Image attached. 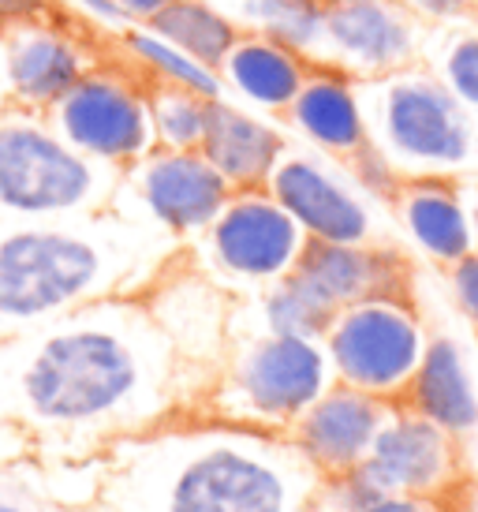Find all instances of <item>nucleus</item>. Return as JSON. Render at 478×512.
Instances as JSON below:
<instances>
[{
    "mask_svg": "<svg viewBox=\"0 0 478 512\" xmlns=\"http://www.w3.org/2000/svg\"><path fill=\"white\" fill-rule=\"evenodd\" d=\"M150 94V120H154V139L161 150H198L206 139L213 101L183 90V86L146 83Z\"/></svg>",
    "mask_w": 478,
    "mask_h": 512,
    "instance_id": "obj_26",
    "label": "nucleus"
},
{
    "mask_svg": "<svg viewBox=\"0 0 478 512\" xmlns=\"http://www.w3.org/2000/svg\"><path fill=\"white\" fill-rule=\"evenodd\" d=\"M404 408L419 412L456 441L478 434V382L464 344L449 333H430L426 356H422L408 393L400 400Z\"/></svg>",
    "mask_w": 478,
    "mask_h": 512,
    "instance_id": "obj_21",
    "label": "nucleus"
},
{
    "mask_svg": "<svg viewBox=\"0 0 478 512\" xmlns=\"http://www.w3.org/2000/svg\"><path fill=\"white\" fill-rule=\"evenodd\" d=\"M400 4L430 30L464 27V23H475L478 15V0H400Z\"/></svg>",
    "mask_w": 478,
    "mask_h": 512,
    "instance_id": "obj_29",
    "label": "nucleus"
},
{
    "mask_svg": "<svg viewBox=\"0 0 478 512\" xmlns=\"http://www.w3.org/2000/svg\"><path fill=\"white\" fill-rule=\"evenodd\" d=\"M0 512H86V505L60 490V475L34 456L0 464Z\"/></svg>",
    "mask_w": 478,
    "mask_h": 512,
    "instance_id": "obj_27",
    "label": "nucleus"
},
{
    "mask_svg": "<svg viewBox=\"0 0 478 512\" xmlns=\"http://www.w3.org/2000/svg\"><path fill=\"white\" fill-rule=\"evenodd\" d=\"M467 199H471V221H475V243H478V172L475 176H467Z\"/></svg>",
    "mask_w": 478,
    "mask_h": 512,
    "instance_id": "obj_36",
    "label": "nucleus"
},
{
    "mask_svg": "<svg viewBox=\"0 0 478 512\" xmlns=\"http://www.w3.org/2000/svg\"><path fill=\"white\" fill-rule=\"evenodd\" d=\"M232 199V187L202 157V150H161L146 154L120 176L116 206L150 221L180 243L202 240Z\"/></svg>",
    "mask_w": 478,
    "mask_h": 512,
    "instance_id": "obj_11",
    "label": "nucleus"
},
{
    "mask_svg": "<svg viewBox=\"0 0 478 512\" xmlns=\"http://www.w3.org/2000/svg\"><path fill=\"white\" fill-rule=\"evenodd\" d=\"M471 27H475V30H478V15H475V23H471Z\"/></svg>",
    "mask_w": 478,
    "mask_h": 512,
    "instance_id": "obj_38",
    "label": "nucleus"
},
{
    "mask_svg": "<svg viewBox=\"0 0 478 512\" xmlns=\"http://www.w3.org/2000/svg\"><path fill=\"white\" fill-rule=\"evenodd\" d=\"M325 479L273 430L180 415L101 456L105 512H314Z\"/></svg>",
    "mask_w": 478,
    "mask_h": 512,
    "instance_id": "obj_2",
    "label": "nucleus"
},
{
    "mask_svg": "<svg viewBox=\"0 0 478 512\" xmlns=\"http://www.w3.org/2000/svg\"><path fill=\"white\" fill-rule=\"evenodd\" d=\"M120 60H127L146 83L161 86H183L195 90L202 98H225V83L221 72H213L206 64H198L195 57H187L183 49H176L172 42H165L161 34H154L150 27H127L120 38H113Z\"/></svg>",
    "mask_w": 478,
    "mask_h": 512,
    "instance_id": "obj_22",
    "label": "nucleus"
},
{
    "mask_svg": "<svg viewBox=\"0 0 478 512\" xmlns=\"http://www.w3.org/2000/svg\"><path fill=\"white\" fill-rule=\"evenodd\" d=\"M333 378L325 344L266 329H232L225 363L202 397V419L288 434V427L322 397Z\"/></svg>",
    "mask_w": 478,
    "mask_h": 512,
    "instance_id": "obj_6",
    "label": "nucleus"
},
{
    "mask_svg": "<svg viewBox=\"0 0 478 512\" xmlns=\"http://www.w3.org/2000/svg\"><path fill=\"white\" fill-rule=\"evenodd\" d=\"M322 344L337 382L400 404L426 356L430 333L415 296H378L344 307Z\"/></svg>",
    "mask_w": 478,
    "mask_h": 512,
    "instance_id": "obj_7",
    "label": "nucleus"
},
{
    "mask_svg": "<svg viewBox=\"0 0 478 512\" xmlns=\"http://www.w3.org/2000/svg\"><path fill=\"white\" fill-rule=\"evenodd\" d=\"M180 243L124 206L0 225V341L109 296H142Z\"/></svg>",
    "mask_w": 478,
    "mask_h": 512,
    "instance_id": "obj_3",
    "label": "nucleus"
},
{
    "mask_svg": "<svg viewBox=\"0 0 478 512\" xmlns=\"http://www.w3.org/2000/svg\"><path fill=\"white\" fill-rule=\"evenodd\" d=\"M430 27L400 0H325V38L318 64H333L352 79H381L426 57Z\"/></svg>",
    "mask_w": 478,
    "mask_h": 512,
    "instance_id": "obj_14",
    "label": "nucleus"
},
{
    "mask_svg": "<svg viewBox=\"0 0 478 512\" xmlns=\"http://www.w3.org/2000/svg\"><path fill=\"white\" fill-rule=\"evenodd\" d=\"M310 68H314V60L288 49L277 38H266L258 30H243L217 72L225 83V98L247 105L254 113L284 116L292 109V101L299 98Z\"/></svg>",
    "mask_w": 478,
    "mask_h": 512,
    "instance_id": "obj_20",
    "label": "nucleus"
},
{
    "mask_svg": "<svg viewBox=\"0 0 478 512\" xmlns=\"http://www.w3.org/2000/svg\"><path fill=\"white\" fill-rule=\"evenodd\" d=\"M30 441L27 434L15 427L8 415L0 412V464H12V460H27Z\"/></svg>",
    "mask_w": 478,
    "mask_h": 512,
    "instance_id": "obj_34",
    "label": "nucleus"
},
{
    "mask_svg": "<svg viewBox=\"0 0 478 512\" xmlns=\"http://www.w3.org/2000/svg\"><path fill=\"white\" fill-rule=\"evenodd\" d=\"M284 124L299 143L348 165L370 146V128H366L363 94L359 79L340 72L333 64H314L307 83L284 113Z\"/></svg>",
    "mask_w": 478,
    "mask_h": 512,
    "instance_id": "obj_17",
    "label": "nucleus"
},
{
    "mask_svg": "<svg viewBox=\"0 0 478 512\" xmlns=\"http://www.w3.org/2000/svg\"><path fill=\"white\" fill-rule=\"evenodd\" d=\"M4 42V101L49 116L101 60V42L68 8L0 30Z\"/></svg>",
    "mask_w": 478,
    "mask_h": 512,
    "instance_id": "obj_12",
    "label": "nucleus"
},
{
    "mask_svg": "<svg viewBox=\"0 0 478 512\" xmlns=\"http://www.w3.org/2000/svg\"><path fill=\"white\" fill-rule=\"evenodd\" d=\"M355 475L374 490V498H456L471 490L464 441L404 404H393Z\"/></svg>",
    "mask_w": 478,
    "mask_h": 512,
    "instance_id": "obj_13",
    "label": "nucleus"
},
{
    "mask_svg": "<svg viewBox=\"0 0 478 512\" xmlns=\"http://www.w3.org/2000/svg\"><path fill=\"white\" fill-rule=\"evenodd\" d=\"M266 191L281 202L307 240L318 243H393L385 236V202L366 195L340 161L292 143L277 161Z\"/></svg>",
    "mask_w": 478,
    "mask_h": 512,
    "instance_id": "obj_10",
    "label": "nucleus"
},
{
    "mask_svg": "<svg viewBox=\"0 0 478 512\" xmlns=\"http://www.w3.org/2000/svg\"><path fill=\"white\" fill-rule=\"evenodd\" d=\"M363 512H467V494L456 498H381L374 505H366Z\"/></svg>",
    "mask_w": 478,
    "mask_h": 512,
    "instance_id": "obj_32",
    "label": "nucleus"
},
{
    "mask_svg": "<svg viewBox=\"0 0 478 512\" xmlns=\"http://www.w3.org/2000/svg\"><path fill=\"white\" fill-rule=\"evenodd\" d=\"M154 34H161L165 42L183 49L187 57H195L206 68H221V60L228 57V49L239 42V27L232 12L213 4V0H176L165 12L150 23Z\"/></svg>",
    "mask_w": 478,
    "mask_h": 512,
    "instance_id": "obj_23",
    "label": "nucleus"
},
{
    "mask_svg": "<svg viewBox=\"0 0 478 512\" xmlns=\"http://www.w3.org/2000/svg\"><path fill=\"white\" fill-rule=\"evenodd\" d=\"M195 243L202 270L217 285H243L262 292L296 270L310 240L266 187H254V191H232L221 217Z\"/></svg>",
    "mask_w": 478,
    "mask_h": 512,
    "instance_id": "obj_9",
    "label": "nucleus"
},
{
    "mask_svg": "<svg viewBox=\"0 0 478 512\" xmlns=\"http://www.w3.org/2000/svg\"><path fill=\"white\" fill-rule=\"evenodd\" d=\"M456 98L478 116V30L475 27H445L430 34L426 57Z\"/></svg>",
    "mask_w": 478,
    "mask_h": 512,
    "instance_id": "obj_28",
    "label": "nucleus"
},
{
    "mask_svg": "<svg viewBox=\"0 0 478 512\" xmlns=\"http://www.w3.org/2000/svg\"><path fill=\"white\" fill-rule=\"evenodd\" d=\"M0 412L49 468L195 415V389L142 296H109L0 341Z\"/></svg>",
    "mask_w": 478,
    "mask_h": 512,
    "instance_id": "obj_1",
    "label": "nucleus"
},
{
    "mask_svg": "<svg viewBox=\"0 0 478 512\" xmlns=\"http://www.w3.org/2000/svg\"><path fill=\"white\" fill-rule=\"evenodd\" d=\"M232 19L243 30L277 38L314 64L322 57L325 0H239L232 8Z\"/></svg>",
    "mask_w": 478,
    "mask_h": 512,
    "instance_id": "obj_24",
    "label": "nucleus"
},
{
    "mask_svg": "<svg viewBox=\"0 0 478 512\" xmlns=\"http://www.w3.org/2000/svg\"><path fill=\"white\" fill-rule=\"evenodd\" d=\"M445 281H449V296L456 303V311L464 314V322L478 333V251L452 262L445 270Z\"/></svg>",
    "mask_w": 478,
    "mask_h": 512,
    "instance_id": "obj_30",
    "label": "nucleus"
},
{
    "mask_svg": "<svg viewBox=\"0 0 478 512\" xmlns=\"http://www.w3.org/2000/svg\"><path fill=\"white\" fill-rule=\"evenodd\" d=\"M0 101H4V42H0Z\"/></svg>",
    "mask_w": 478,
    "mask_h": 512,
    "instance_id": "obj_37",
    "label": "nucleus"
},
{
    "mask_svg": "<svg viewBox=\"0 0 478 512\" xmlns=\"http://www.w3.org/2000/svg\"><path fill=\"white\" fill-rule=\"evenodd\" d=\"M116 4H120V12L127 15L131 27H150L157 15L165 12L169 4H176V0H116Z\"/></svg>",
    "mask_w": 478,
    "mask_h": 512,
    "instance_id": "obj_35",
    "label": "nucleus"
},
{
    "mask_svg": "<svg viewBox=\"0 0 478 512\" xmlns=\"http://www.w3.org/2000/svg\"><path fill=\"white\" fill-rule=\"evenodd\" d=\"M389 210L411 247L445 270L464 255L478 251L464 180H452V176L404 180L396 187Z\"/></svg>",
    "mask_w": 478,
    "mask_h": 512,
    "instance_id": "obj_18",
    "label": "nucleus"
},
{
    "mask_svg": "<svg viewBox=\"0 0 478 512\" xmlns=\"http://www.w3.org/2000/svg\"><path fill=\"white\" fill-rule=\"evenodd\" d=\"M337 318L344 307L378 296H415V266L400 243L310 240L292 270Z\"/></svg>",
    "mask_w": 478,
    "mask_h": 512,
    "instance_id": "obj_15",
    "label": "nucleus"
},
{
    "mask_svg": "<svg viewBox=\"0 0 478 512\" xmlns=\"http://www.w3.org/2000/svg\"><path fill=\"white\" fill-rule=\"evenodd\" d=\"M370 143L400 180L478 172V116L419 60L381 79L359 83Z\"/></svg>",
    "mask_w": 478,
    "mask_h": 512,
    "instance_id": "obj_4",
    "label": "nucleus"
},
{
    "mask_svg": "<svg viewBox=\"0 0 478 512\" xmlns=\"http://www.w3.org/2000/svg\"><path fill=\"white\" fill-rule=\"evenodd\" d=\"M254 311H258V329L284 333V337H314V341H322L329 322H333V311H325L322 299L314 296L296 273L281 277L277 285L262 288Z\"/></svg>",
    "mask_w": 478,
    "mask_h": 512,
    "instance_id": "obj_25",
    "label": "nucleus"
},
{
    "mask_svg": "<svg viewBox=\"0 0 478 512\" xmlns=\"http://www.w3.org/2000/svg\"><path fill=\"white\" fill-rule=\"evenodd\" d=\"M120 176L79 154L49 116L0 101V225L101 214L116 202Z\"/></svg>",
    "mask_w": 478,
    "mask_h": 512,
    "instance_id": "obj_5",
    "label": "nucleus"
},
{
    "mask_svg": "<svg viewBox=\"0 0 478 512\" xmlns=\"http://www.w3.org/2000/svg\"><path fill=\"white\" fill-rule=\"evenodd\" d=\"M389 412H393V400L370 397L363 389L333 382L288 427L284 438L307 456L322 479H340L366 460Z\"/></svg>",
    "mask_w": 478,
    "mask_h": 512,
    "instance_id": "obj_16",
    "label": "nucleus"
},
{
    "mask_svg": "<svg viewBox=\"0 0 478 512\" xmlns=\"http://www.w3.org/2000/svg\"><path fill=\"white\" fill-rule=\"evenodd\" d=\"M64 8H68L75 19H83V23H94V27H101L105 34H113V38H120L131 23H127V15L120 12V4L116 0H60Z\"/></svg>",
    "mask_w": 478,
    "mask_h": 512,
    "instance_id": "obj_31",
    "label": "nucleus"
},
{
    "mask_svg": "<svg viewBox=\"0 0 478 512\" xmlns=\"http://www.w3.org/2000/svg\"><path fill=\"white\" fill-rule=\"evenodd\" d=\"M49 120L79 154L109 169L124 172L157 150L146 79L127 60H101L75 83Z\"/></svg>",
    "mask_w": 478,
    "mask_h": 512,
    "instance_id": "obj_8",
    "label": "nucleus"
},
{
    "mask_svg": "<svg viewBox=\"0 0 478 512\" xmlns=\"http://www.w3.org/2000/svg\"><path fill=\"white\" fill-rule=\"evenodd\" d=\"M60 8H64L60 0H0V30L15 27V23H30V19H42V15H53Z\"/></svg>",
    "mask_w": 478,
    "mask_h": 512,
    "instance_id": "obj_33",
    "label": "nucleus"
},
{
    "mask_svg": "<svg viewBox=\"0 0 478 512\" xmlns=\"http://www.w3.org/2000/svg\"><path fill=\"white\" fill-rule=\"evenodd\" d=\"M288 146H292L288 131L277 128L269 116L254 113L232 98H217L198 150L225 176L232 191H254L269 184Z\"/></svg>",
    "mask_w": 478,
    "mask_h": 512,
    "instance_id": "obj_19",
    "label": "nucleus"
}]
</instances>
